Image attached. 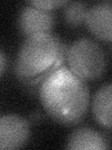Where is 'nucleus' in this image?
<instances>
[{"mask_svg":"<svg viewBox=\"0 0 112 150\" xmlns=\"http://www.w3.org/2000/svg\"><path fill=\"white\" fill-rule=\"evenodd\" d=\"M39 98L51 119L65 126L77 125L85 117L90 91L85 81L65 67H59L41 83Z\"/></svg>","mask_w":112,"mask_h":150,"instance_id":"obj_1","label":"nucleus"},{"mask_svg":"<svg viewBox=\"0 0 112 150\" xmlns=\"http://www.w3.org/2000/svg\"><path fill=\"white\" fill-rule=\"evenodd\" d=\"M6 64H7L6 57H5V55L2 52L0 51V76H1L2 73L4 72L5 69H6Z\"/></svg>","mask_w":112,"mask_h":150,"instance_id":"obj_11","label":"nucleus"},{"mask_svg":"<svg viewBox=\"0 0 112 150\" xmlns=\"http://www.w3.org/2000/svg\"><path fill=\"white\" fill-rule=\"evenodd\" d=\"M87 7L82 2H67L64 5V18L69 26L76 27L85 20Z\"/></svg>","mask_w":112,"mask_h":150,"instance_id":"obj_9","label":"nucleus"},{"mask_svg":"<svg viewBox=\"0 0 112 150\" xmlns=\"http://www.w3.org/2000/svg\"><path fill=\"white\" fill-rule=\"evenodd\" d=\"M19 28L23 35L30 37L41 33H50L54 25V16L49 11L27 6L22 8L18 20Z\"/></svg>","mask_w":112,"mask_h":150,"instance_id":"obj_5","label":"nucleus"},{"mask_svg":"<svg viewBox=\"0 0 112 150\" xmlns=\"http://www.w3.org/2000/svg\"><path fill=\"white\" fill-rule=\"evenodd\" d=\"M111 103L112 87L108 83L96 92L92 100V114L101 126L111 129Z\"/></svg>","mask_w":112,"mask_h":150,"instance_id":"obj_8","label":"nucleus"},{"mask_svg":"<svg viewBox=\"0 0 112 150\" xmlns=\"http://www.w3.org/2000/svg\"><path fill=\"white\" fill-rule=\"evenodd\" d=\"M64 54V45L51 33L28 37L17 56V77L24 83H38L60 67Z\"/></svg>","mask_w":112,"mask_h":150,"instance_id":"obj_2","label":"nucleus"},{"mask_svg":"<svg viewBox=\"0 0 112 150\" xmlns=\"http://www.w3.org/2000/svg\"><path fill=\"white\" fill-rule=\"evenodd\" d=\"M66 148L78 150H105L108 149L109 145L103 134L84 127L73 131L68 138Z\"/></svg>","mask_w":112,"mask_h":150,"instance_id":"obj_7","label":"nucleus"},{"mask_svg":"<svg viewBox=\"0 0 112 150\" xmlns=\"http://www.w3.org/2000/svg\"><path fill=\"white\" fill-rule=\"evenodd\" d=\"M30 125L25 118L8 115L0 117V149H18L30 137Z\"/></svg>","mask_w":112,"mask_h":150,"instance_id":"obj_4","label":"nucleus"},{"mask_svg":"<svg viewBox=\"0 0 112 150\" xmlns=\"http://www.w3.org/2000/svg\"><path fill=\"white\" fill-rule=\"evenodd\" d=\"M69 69L82 80L101 78L106 69V56L101 46L94 40L83 38L65 50Z\"/></svg>","mask_w":112,"mask_h":150,"instance_id":"obj_3","label":"nucleus"},{"mask_svg":"<svg viewBox=\"0 0 112 150\" xmlns=\"http://www.w3.org/2000/svg\"><path fill=\"white\" fill-rule=\"evenodd\" d=\"M112 5L110 1L100 2L93 5L87 11L85 23L92 34L104 41H110Z\"/></svg>","mask_w":112,"mask_h":150,"instance_id":"obj_6","label":"nucleus"},{"mask_svg":"<svg viewBox=\"0 0 112 150\" xmlns=\"http://www.w3.org/2000/svg\"><path fill=\"white\" fill-rule=\"evenodd\" d=\"M68 1H57V0H52V1H31L29 4L31 6L44 9V11H50V9H54L64 6Z\"/></svg>","mask_w":112,"mask_h":150,"instance_id":"obj_10","label":"nucleus"}]
</instances>
